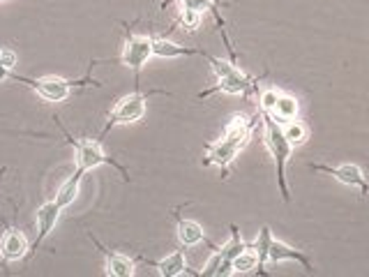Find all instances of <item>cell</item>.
I'll use <instances>...</instances> for the list:
<instances>
[{"label":"cell","mask_w":369,"mask_h":277,"mask_svg":"<svg viewBox=\"0 0 369 277\" xmlns=\"http://www.w3.org/2000/svg\"><path fill=\"white\" fill-rule=\"evenodd\" d=\"M263 118V141H265V148L270 150V155L275 159V171H277V187H280V195L284 199V204L291 201V190H289V183H287V162L293 153V146L287 141L282 132V125L277 123L273 116L261 113Z\"/></svg>","instance_id":"1"},{"label":"cell","mask_w":369,"mask_h":277,"mask_svg":"<svg viewBox=\"0 0 369 277\" xmlns=\"http://www.w3.org/2000/svg\"><path fill=\"white\" fill-rule=\"evenodd\" d=\"M12 79L19 81V83H26V86H30L42 99H46V102H65V99L72 95L74 88L102 86V83L92 79L90 74H86V77L79 79V81H72V79H63V77H39V79H30V77H21V74L12 72Z\"/></svg>","instance_id":"2"},{"label":"cell","mask_w":369,"mask_h":277,"mask_svg":"<svg viewBox=\"0 0 369 277\" xmlns=\"http://www.w3.org/2000/svg\"><path fill=\"white\" fill-rule=\"evenodd\" d=\"M63 134H65L67 144L74 148V155H77V166H81V169H86V171H92V169H97V166H102V164H111L113 169L120 171L125 183L132 180L130 171L125 169L123 164L115 162V159L102 148V139H74L65 128H63Z\"/></svg>","instance_id":"3"},{"label":"cell","mask_w":369,"mask_h":277,"mask_svg":"<svg viewBox=\"0 0 369 277\" xmlns=\"http://www.w3.org/2000/svg\"><path fill=\"white\" fill-rule=\"evenodd\" d=\"M150 95H171L166 90H148V92H141V90H134L130 95H125L123 99H118V104L113 106V111L108 113V121H106V128L102 132L104 139L111 128H118V125H130V123H137L146 116V109H148V97Z\"/></svg>","instance_id":"4"},{"label":"cell","mask_w":369,"mask_h":277,"mask_svg":"<svg viewBox=\"0 0 369 277\" xmlns=\"http://www.w3.org/2000/svg\"><path fill=\"white\" fill-rule=\"evenodd\" d=\"M150 56H153V37L137 35V32H127L123 54H120V63L134 72V83H137V90L141 88V83H139L141 81V70H144V65L150 61Z\"/></svg>","instance_id":"5"},{"label":"cell","mask_w":369,"mask_h":277,"mask_svg":"<svg viewBox=\"0 0 369 277\" xmlns=\"http://www.w3.org/2000/svg\"><path fill=\"white\" fill-rule=\"evenodd\" d=\"M242 148H245V144L222 134V139L211 141V144L204 146V166H220L222 176H226L229 173V166L233 164V159L240 155Z\"/></svg>","instance_id":"6"},{"label":"cell","mask_w":369,"mask_h":277,"mask_svg":"<svg viewBox=\"0 0 369 277\" xmlns=\"http://www.w3.org/2000/svg\"><path fill=\"white\" fill-rule=\"evenodd\" d=\"M309 169L312 171H321V173H328L332 176L334 180H339L342 185H349V187H358L360 190V195L367 197L369 195V180H367V176L365 171L360 169L358 164H321V162H312L309 164Z\"/></svg>","instance_id":"7"},{"label":"cell","mask_w":369,"mask_h":277,"mask_svg":"<svg viewBox=\"0 0 369 277\" xmlns=\"http://www.w3.org/2000/svg\"><path fill=\"white\" fill-rule=\"evenodd\" d=\"M256 83L258 81L254 77H249V74H245L238 67V70L233 72V74H226V77L217 79L215 86L201 90L199 92V99H206V97H211V95H217V92H226V95H245L247 97L249 92L256 88Z\"/></svg>","instance_id":"8"},{"label":"cell","mask_w":369,"mask_h":277,"mask_svg":"<svg viewBox=\"0 0 369 277\" xmlns=\"http://www.w3.org/2000/svg\"><path fill=\"white\" fill-rule=\"evenodd\" d=\"M61 213H63V206L58 204L56 199L44 201V204H42V206L37 208V213H35L37 238L32 240V245H30V254H35V252L42 247V242H44L49 236H51V231L56 229L58 220H61Z\"/></svg>","instance_id":"9"},{"label":"cell","mask_w":369,"mask_h":277,"mask_svg":"<svg viewBox=\"0 0 369 277\" xmlns=\"http://www.w3.org/2000/svg\"><path fill=\"white\" fill-rule=\"evenodd\" d=\"M28 254H30V245H28L26 233L10 226V229L3 233V238H0V259H3L5 264H14V261H21V259Z\"/></svg>","instance_id":"10"},{"label":"cell","mask_w":369,"mask_h":277,"mask_svg":"<svg viewBox=\"0 0 369 277\" xmlns=\"http://www.w3.org/2000/svg\"><path fill=\"white\" fill-rule=\"evenodd\" d=\"M268 261L270 264H282V261H296L305 268V273L312 275L314 273V264L312 259H309V254H305V252H300L296 247L287 245V242L282 240H273L270 245V252H268Z\"/></svg>","instance_id":"11"},{"label":"cell","mask_w":369,"mask_h":277,"mask_svg":"<svg viewBox=\"0 0 369 277\" xmlns=\"http://www.w3.org/2000/svg\"><path fill=\"white\" fill-rule=\"evenodd\" d=\"M92 245H95L99 252L104 254V266H106V275L111 277H132L134 275V261L127 254H120V252H111L108 247H104L97 238H92Z\"/></svg>","instance_id":"12"},{"label":"cell","mask_w":369,"mask_h":277,"mask_svg":"<svg viewBox=\"0 0 369 277\" xmlns=\"http://www.w3.org/2000/svg\"><path fill=\"white\" fill-rule=\"evenodd\" d=\"M173 217H175V233H178V242L182 247H194V245H201V242H208L204 226L199 222L180 217L178 211H173Z\"/></svg>","instance_id":"13"},{"label":"cell","mask_w":369,"mask_h":277,"mask_svg":"<svg viewBox=\"0 0 369 277\" xmlns=\"http://www.w3.org/2000/svg\"><path fill=\"white\" fill-rule=\"evenodd\" d=\"M150 266L157 268V273L162 277H178L182 273H192V275H199L189 268L187 259H184V252L175 250L171 254H166L164 259H159V261H150Z\"/></svg>","instance_id":"14"},{"label":"cell","mask_w":369,"mask_h":277,"mask_svg":"<svg viewBox=\"0 0 369 277\" xmlns=\"http://www.w3.org/2000/svg\"><path fill=\"white\" fill-rule=\"evenodd\" d=\"M208 51L204 49H189L182 44H175V42L166 39V37H153V56L157 58H182V56H199L204 58Z\"/></svg>","instance_id":"15"},{"label":"cell","mask_w":369,"mask_h":277,"mask_svg":"<svg viewBox=\"0 0 369 277\" xmlns=\"http://www.w3.org/2000/svg\"><path fill=\"white\" fill-rule=\"evenodd\" d=\"M88 171L86 169H81V166H77L74 169V173L67 178L61 187H58V192H56V201L61 204L63 208H67V206H72L74 204V199L79 197V190H81V183H83V176H86Z\"/></svg>","instance_id":"16"},{"label":"cell","mask_w":369,"mask_h":277,"mask_svg":"<svg viewBox=\"0 0 369 277\" xmlns=\"http://www.w3.org/2000/svg\"><path fill=\"white\" fill-rule=\"evenodd\" d=\"M298 99L296 97H291L287 95V92H280V97H277V104L273 109V113H268V116H273V118L277 123H287V121H293L298 116Z\"/></svg>","instance_id":"17"},{"label":"cell","mask_w":369,"mask_h":277,"mask_svg":"<svg viewBox=\"0 0 369 277\" xmlns=\"http://www.w3.org/2000/svg\"><path fill=\"white\" fill-rule=\"evenodd\" d=\"M254 271H258V273L263 275L261 266H258V257H256V252L247 245V247L242 250L236 259H233V275H245V273H254Z\"/></svg>","instance_id":"18"},{"label":"cell","mask_w":369,"mask_h":277,"mask_svg":"<svg viewBox=\"0 0 369 277\" xmlns=\"http://www.w3.org/2000/svg\"><path fill=\"white\" fill-rule=\"evenodd\" d=\"M245 247H247V242L242 240L240 231H238V226H236V224H231V238L226 240L222 247H220V245H215L213 250H215V252H220V254H222L224 259H229V261H233V259H236Z\"/></svg>","instance_id":"19"},{"label":"cell","mask_w":369,"mask_h":277,"mask_svg":"<svg viewBox=\"0 0 369 277\" xmlns=\"http://www.w3.org/2000/svg\"><path fill=\"white\" fill-rule=\"evenodd\" d=\"M282 125V132H284V137H287L289 144L296 148V146H303L305 141L309 139V130H307V125L305 123H300V121H287V123H280Z\"/></svg>","instance_id":"20"},{"label":"cell","mask_w":369,"mask_h":277,"mask_svg":"<svg viewBox=\"0 0 369 277\" xmlns=\"http://www.w3.org/2000/svg\"><path fill=\"white\" fill-rule=\"evenodd\" d=\"M273 231H270V226H261V231H258V236L256 240L251 242V250L256 252V257H258V266H261V271H263V266L268 264V252H270V245H273ZM263 275H268L263 271Z\"/></svg>","instance_id":"21"},{"label":"cell","mask_w":369,"mask_h":277,"mask_svg":"<svg viewBox=\"0 0 369 277\" xmlns=\"http://www.w3.org/2000/svg\"><path fill=\"white\" fill-rule=\"evenodd\" d=\"M204 61L211 63V67H213V72H215L217 79L226 77V74H233V72L238 70V65L233 63V61H224V58H217V56H213V54H206Z\"/></svg>","instance_id":"22"},{"label":"cell","mask_w":369,"mask_h":277,"mask_svg":"<svg viewBox=\"0 0 369 277\" xmlns=\"http://www.w3.org/2000/svg\"><path fill=\"white\" fill-rule=\"evenodd\" d=\"M184 26L187 30H196L199 28V23H201V12L196 10H187V7H180V14H178V19H175L173 26Z\"/></svg>","instance_id":"23"},{"label":"cell","mask_w":369,"mask_h":277,"mask_svg":"<svg viewBox=\"0 0 369 277\" xmlns=\"http://www.w3.org/2000/svg\"><path fill=\"white\" fill-rule=\"evenodd\" d=\"M277 97H280V90H275V88H268L263 90L261 95H258V111L261 113H273V109L277 104Z\"/></svg>","instance_id":"24"},{"label":"cell","mask_w":369,"mask_h":277,"mask_svg":"<svg viewBox=\"0 0 369 277\" xmlns=\"http://www.w3.org/2000/svg\"><path fill=\"white\" fill-rule=\"evenodd\" d=\"M12 72H14L12 67H7L3 61H0V83H5L7 79H12Z\"/></svg>","instance_id":"25"}]
</instances>
